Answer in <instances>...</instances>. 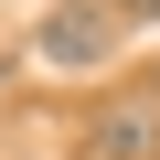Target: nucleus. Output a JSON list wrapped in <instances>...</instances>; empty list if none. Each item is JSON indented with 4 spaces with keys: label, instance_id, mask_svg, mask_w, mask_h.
Instances as JSON below:
<instances>
[{
    "label": "nucleus",
    "instance_id": "1",
    "mask_svg": "<svg viewBox=\"0 0 160 160\" xmlns=\"http://www.w3.org/2000/svg\"><path fill=\"white\" fill-rule=\"evenodd\" d=\"M32 43H43V64L86 75V64H107V53H118V11H96V0H53Z\"/></svg>",
    "mask_w": 160,
    "mask_h": 160
},
{
    "label": "nucleus",
    "instance_id": "3",
    "mask_svg": "<svg viewBox=\"0 0 160 160\" xmlns=\"http://www.w3.org/2000/svg\"><path fill=\"white\" fill-rule=\"evenodd\" d=\"M118 22H160V0H118Z\"/></svg>",
    "mask_w": 160,
    "mask_h": 160
},
{
    "label": "nucleus",
    "instance_id": "5",
    "mask_svg": "<svg viewBox=\"0 0 160 160\" xmlns=\"http://www.w3.org/2000/svg\"><path fill=\"white\" fill-rule=\"evenodd\" d=\"M149 96H160V75H149Z\"/></svg>",
    "mask_w": 160,
    "mask_h": 160
},
{
    "label": "nucleus",
    "instance_id": "2",
    "mask_svg": "<svg viewBox=\"0 0 160 160\" xmlns=\"http://www.w3.org/2000/svg\"><path fill=\"white\" fill-rule=\"evenodd\" d=\"M86 160H160V96H107L96 128H86Z\"/></svg>",
    "mask_w": 160,
    "mask_h": 160
},
{
    "label": "nucleus",
    "instance_id": "4",
    "mask_svg": "<svg viewBox=\"0 0 160 160\" xmlns=\"http://www.w3.org/2000/svg\"><path fill=\"white\" fill-rule=\"evenodd\" d=\"M0 86H11V53H0Z\"/></svg>",
    "mask_w": 160,
    "mask_h": 160
}]
</instances>
